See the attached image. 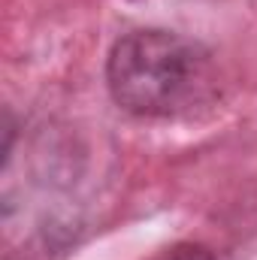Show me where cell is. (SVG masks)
<instances>
[{
  "label": "cell",
  "instance_id": "obj_1",
  "mask_svg": "<svg viewBox=\"0 0 257 260\" xmlns=\"http://www.w3.org/2000/svg\"><path fill=\"white\" fill-rule=\"evenodd\" d=\"M106 91L133 118H188L218 94L215 58L179 30L136 27L106 55Z\"/></svg>",
  "mask_w": 257,
  "mask_h": 260
},
{
  "label": "cell",
  "instance_id": "obj_2",
  "mask_svg": "<svg viewBox=\"0 0 257 260\" xmlns=\"http://www.w3.org/2000/svg\"><path fill=\"white\" fill-rule=\"evenodd\" d=\"M148 260H215V254L206 245H200V242H176V245L157 251Z\"/></svg>",
  "mask_w": 257,
  "mask_h": 260
}]
</instances>
